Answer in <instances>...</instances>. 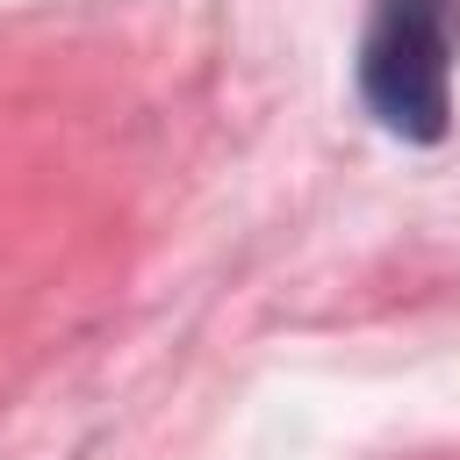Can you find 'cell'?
I'll return each mask as SVG.
<instances>
[{"label": "cell", "instance_id": "obj_1", "mask_svg": "<svg viewBox=\"0 0 460 460\" xmlns=\"http://www.w3.org/2000/svg\"><path fill=\"white\" fill-rule=\"evenodd\" d=\"M453 58L460 0H374L359 36V93L381 115V129L438 144L453 129Z\"/></svg>", "mask_w": 460, "mask_h": 460}]
</instances>
